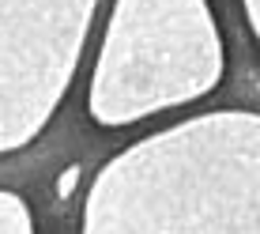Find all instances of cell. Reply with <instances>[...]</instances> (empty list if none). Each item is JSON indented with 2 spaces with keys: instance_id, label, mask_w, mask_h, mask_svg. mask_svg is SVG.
Listing matches in <instances>:
<instances>
[]
</instances>
